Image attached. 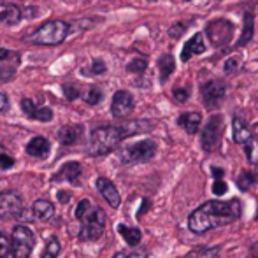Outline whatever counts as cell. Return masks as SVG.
<instances>
[{
	"label": "cell",
	"instance_id": "obj_44",
	"mask_svg": "<svg viewBox=\"0 0 258 258\" xmlns=\"http://www.w3.org/2000/svg\"><path fill=\"white\" fill-rule=\"evenodd\" d=\"M256 220H258V209H256Z\"/></svg>",
	"mask_w": 258,
	"mask_h": 258
},
{
	"label": "cell",
	"instance_id": "obj_30",
	"mask_svg": "<svg viewBox=\"0 0 258 258\" xmlns=\"http://www.w3.org/2000/svg\"><path fill=\"white\" fill-rule=\"evenodd\" d=\"M148 67V61L144 60V58H134L132 61H130L128 65H126V69H128V72H144Z\"/></svg>",
	"mask_w": 258,
	"mask_h": 258
},
{
	"label": "cell",
	"instance_id": "obj_35",
	"mask_svg": "<svg viewBox=\"0 0 258 258\" xmlns=\"http://www.w3.org/2000/svg\"><path fill=\"white\" fill-rule=\"evenodd\" d=\"M90 71H92V74H95V76L104 74V72H105V63L102 60H99V58H97V60L92 61V69H90Z\"/></svg>",
	"mask_w": 258,
	"mask_h": 258
},
{
	"label": "cell",
	"instance_id": "obj_3",
	"mask_svg": "<svg viewBox=\"0 0 258 258\" xmlns=\"http://www.w3.org/2000/svg\"><path fill=\"white\" fill-rule=\"evenodd\" d=\"M74 214L81 221V230H79V239L81 241H97L104 234L105 213L99 206L92 204L88 199H83L76 206Z\"/></svg>",
	"mask_w": 258,
	"mask_h": 258
},
{
	"label": "cell",
	"instance_id": "obj_25",
	"mask_svg": "<svg viewBox=\"0 0 258 258\" xmlns=\"http://www.w3.org/2000/svg\"><path fill=\"white\" fill-rule=\"evenodd\" d=\"M242 146H244V153H246L248 162L253 163V165H258V141L255 139V136H253L248 143L242 144Z\"/></svg>",
	"mask_w": 258,
	"mask_h": 258
},
{
	"label": "cell",
	"instance_id": "obj_37",
	"mask_svg": "<svg viewBox=\"0 0 258 258\" xmlns=\"http://www.w3.org/2000/svg\"><path fill=\"white\" fill-rule=\"evenodd\" d=\"M183 28H184V25H183V23L174 25V27L170 28V37H172V39H177L181 34H183Z\"/></svg>",
	"mask_w": 258,
	"mask_h": 258
},
{
	"label": "cell",
	"instance_id": "obj_33",
	"mask_svg": "<svg viewBox=\"0 0 258 258\" xmlns=\"http://www.w3.org/2000/svg\"><path fill=\"white\" fill-rule=\"evenodd\" d=\"M172 95H174V99L177 100V102H186L188 99H190V90L188 88H174L172 90Z\"/></svg>",
	"mask_w": 258,
	"mask_h": 258
},
{
	"label": "cell",
	"instance_id": "obj_17",
	"mask_svg": "<svg viewBox=\"0 0 258 258\" xmlns=\"http://www.w3.org/2000/svg\"><path fill=\"white\" fill-rule=\"evenodd\" d=\"M201 123H202V116L199 114V112H183V114L177 118V125L186 130L188 134H191V136L199 132Z\"/></svg>",
	"mask_w": 258,
	"mask_h": 258
},
{
	"label": "cell",
	"instance_id": "obj_38",
	"mask_svg": "<svg viewBox=\"0 0 258 258\" xmlns=\"http://www.w3.org/2000/svg\"><path fill=\"white\" fill-rule=\"evenodd\" d=\"M235 67H237V61H235V58H230V60L225 63V71H227V72H234Z\"/></svg>",
	"mask_w": 258,
	"mask_h": 258
},
{
	"label": "cell",
	"instance_id": "obj_26",
	"mask_svg": "<svg viewBox=\"0 0 258 258\" xmlns=\"http://www.w3.org/2000/svg\"><path fill=\"white\" fill-rule=\"evenodd\" d=\"M83 99H85L86 104L97 105L100 100H102V90H100L99 86H90V88L83 93Z\"/></svg>",
	"mask_w": 258,
	"mask_h": 258
},
{
	"label": "cell",
	"instance_id": "obj_31",
	"mask_svg": "<svg viewBox=\"0 0 258 258\" xmlns=\"http://www.w3.org/2000/svg\"><path fill=\"white\" fill-rule=\"evenodd\" d=\"M11 251V239L0 232V258H6Z\"/></svg>",
	"mask_w": 258,
	"mask_h": 258
},
{
	"label": "cell",
	"instance_id": "obj_15",
	"mask_svg": "<svg viewBox=\"0 0 258 258\" xmlns=\"http://www.w3.org/2000/svg\"><path fill=\"white\" fill-rule=\"evenodd\" d=\"M83 136V125H65L58 130V141L63 146H72Z\"/></svg>",
	"mask_w": 258,
	"mask_h": 258
},
{
	"label": "cell",
	"instance_id": "obj_43",
	"mask_svg": "<svg viewBox=\"0 0 258 258\" xmlns=\"http://www.w3.org/2000/svg\"><path fill=\"white\" fill-rule=\"evenodd\" d=\"M58 197H60L61 202H69L71 201V195H63V194H58Z\"/></svg>",
	"mask_w": 258,
	"mask_h": 258
},
{
	"label": "cell",
	"instance_id": "obj_8",
	"mask_svg": "<svg viewBox=\"0 0 258 258\" xmlns=\"http://www.w3.org/2000/svg\"><path fill=\"white\" fill-rule=\"evenodd\" d=\"M23 199L18 191L7 190L0 194V220H16L23 214Z\"/></svg>",
	"mask_w": 258,
	"mask_h": 258
},
{
	"label": "cell",
	"instance_id": "obj_28",
	"mask_svg": "<svg viewBox=\"0 0 258 258\" xmlns=\"http://www.w3.org/2000/svg\"><path fill=\"white\" fill-rule=\"evenodd\" d=\"M58 253H60V242H58L56 237H51L46 244V249L42 253V258H56Z\"/></svg>",
	"mask_w": 258,
	"mask_h": 258
},
{
	"label": "cell",
	"instance_id": "obj_27",
	"mask_svg": "<svg viewBox=\"0 0 258 258\" xmlns=\"http://www.w3.org/2000/svg\"><path fill=\"white\" fill-rule=\"evenodd\" d=\"M255 183H256V174L248 172V170H244V172L237 177V186L241 188L242 191L249 190V188H251Z\"/></svg>",
	"mask_w": 258,
	"mask_h": 258
},
{
	"label": "cell",
	"instance_id": "obj_39",
	"mask_svg": "<svg viewBox=\"0 0 258 258\" xmlns=\"http://www.w3.org/2000/svg\"><path fill=\"white\" fill-rule=\"evenodd\" d=\"M7 107V95L4 92H0V111Z\"/></svg>",
	"mask_w": 258,
	"mask_h": 258
},
{
	"label": "cell",
	"instance_id": "obj_2",
	"mask_svg": "<svg viewBox=\"0 0 258 258\" xmlns=\"http://www.w3.org/2000/svg\"><path fill=\"white\" fill-rule=\"evenodd\" d=\"M151 130L150 121H130L118 126H99L90 134L88 153L92 156H102L114 151L123 139L136 136L139 132Z\"/></svg>",
	"mask_w": 258,
	"mask_h": 258
},
{
	"label": "cell",
	"instance_id": "obj_5",
	"mask_svg": "<svg viewBox=\"0 0 258 258\" xmlns=\"http://www.w3.org/2000/svg\"><path fill=\"white\" fill-rule=\"evenodd\" d=\"M35 244V235L25 225L14 227L13 235H11V249H13L14 258H30L32 249Z\"/></svg>",
	"mask_w": 258,
	"mask_h": 258
},
{
	"label": "cell",
	"instance_id": "obj_24",
	"mask_svg": "<svg viewBox=\"0 0 258 258\" xmlns=\"http://www.w3.org/2000/svg\"><path fill=\"white\" fill-rule=\"evenodd\" d=\"M253 39V14L246 13L244 16V30H242V35L239 39L237 46H244L246 42H249Z\"/></svg>",
	"mask_w": 258,
	"mask_h": 258
},
{
	"label": "cell",
	"instance_id": "obj_32",
	"mask_svg": "<svg viewBox=\"0 0 258 258\" xmlns=\"http://www.w3.org/2000/svg\"><path fill=\"white\" fill-rule=\"evenodd\" d=\"M63 93L67 100H76L78 97H81V90L76 85H63Z\"/></svg>",
	"mask_w": 258,
	"mask_h": 258
},
{
	"label": "cell",
	"instance_id": "obj_14",
	"mask_svg": "<svg viewBox=\"0 0 258 258\" xmlns=\"http://www.w3.org/2000/svg\"><path fill=\"white\" fill-rule=\"evenodd\" d=\"M79 177H81V165L78 162H69L58 170V174L54 176V181L58 179H67L69 183H72L74 186L79 184Z\"/></svg>",
	"mask_w": 258,
	"mask_h": 258
},
{
	"label": "cell",
	"instance_id": "obj_29",
	"mask_svg": "<svg viewBox=\"0 0 258 258\" xmlns=\"http://www.w3.org/2000/svg\"><path fill=\"white\" fill-rule=\"evenodd\" d=\"M112 258H148V251L144 248H136L134 249H128V251H119L116 253Z\"/></svg>",
	"mask_w": 258,
	"mask_h": 258
},
{
	"label": "cell",
	"instance_id": "obj_9",
	"mask_svg": "<svg viewBox=\"0 0 258 258\" xmlns=\"http://www.w3.org/2000/svg\"><path fill=\"white\" fill-rule=\"evenodd\" d=\"M206 32L214 46H223L227 42H230L232 34H234V27H232V23H228L225 20H216L207 25Z\"/></svg>",
	"mask_w": 258,
	"mask_h": 258
},
{
	"label": "cell",
	"instance_id": "obj_12",
	"mask_svg": "<svg viewBox=\"0 0 258 258\" xmlns=\"http://www.w3.org/2000/svg\"><path fill=\"white\" fill-rule=\"evenodd\" d=\"M95 186H97V190L100 191V195L104 197V201L107 202L111 207L118 209L121 199H119V194H118V190H116L114 184H112L107 177H99V179H97V183H95Z\"/></svg>",
	"mask_w": 258,
	"mask_h": 258
},
{
	"label": "cell",
	"instance_id": "obj_21",
	"mask_svg": "<svg viewBox=\"0 0 258 258\" xmlns=\"http://www.w3.org/2000/svg\"><path fill=\"white\" fill-rule=\"evenodd\" d=\"M118 232L121 234V237L125 239V242L128 246H137L143 239V234H141L139 228L136 227H126V225H118Z\"/></svg>",
	"mask_w": 258,
	"mask_h": 258
},
{
	"label": "cell",
	"instance_id": "obj_20",
	"mask_svg": "<svg viewBox=\"0 0 258 258\" xmlns=\"http://www.w3.org/2000/svg\"><path fill=\"white\" fill-rule=\"evenodd\" d=\"M232 130H234V141L237 144H244L248 143L253 137L251 130L248 128L244 119H241L239 116H234V121H232Z\"/></svg>",
	"mask_w": 258,
	"mask_h": 258
},
{
	"label": "cell",
	"instance_id": "obj_36",
	"mask_svg": "<svg viewBox=\"0 0 258 258\" xmlns=\"http://www.w3.org/2000/svg\"><path fill=\"white\" fill-rule=\"evenodd\" d=\"M13 165H14V160L11 156L0 153V169H11Z\"/></svg>",
	"mask_w": 258,
	"mask_h": 258
},
{
	"label": "cell",
	"instance_id": "obj_23",
	"mask_svg": "<svg viewBox=\"0 0 258 258\" xmlns=\"http://www.w3.org/2000/svg\"><path fill=\"white\" fill-rule=\"evenodd\" d=\"M174 67H176V61H174L172 54H163L158 60V69H160V79L162 83H165L169 79V76L174 72Z\"/></svg>",
	"mask_w": 258,
	"mask_h": 258
},
{
	"label": "cell",
	"instance_id": "obj_1",
	"mask_svg": "<svg viewBox=\"0 0 258 258\" xmlns=\"http://www.w3.org/2000/svg\"><path fill=\"white\" fill-rule=\"evenodd\" d=\"M241 216V202L232 199L228 202L223 201H209L195 209L188 218V228L194 234H204L218 227H225L234 223Z\"/></svg>",
	"mask_w": 258,
	"mask_h": 258
},
{
	"label": "cell",
	"instance_id": "obj_16",
	"mask_svg": "<svg viewBox=\"0 0 258 258\" xmlns=\"http://www.w3.org/2000/svg\"><path fill=\"white\" fill-rule=\"evenodd\" d=\"M49 141L42 136H37L27 144V153L34 158H44L49 153Z\"/></svg>",
	"mask_w": 258,
	"mask_h": 258
},
{
	"label": "cell",
	"instance_id": "obj_11",
	"mask_svg": "<svg viewBox=\"0 0 258 258\" xmlns=\"http://www.w3.org/2000/svg\"><path fill=\"white\" fill-rule=\"evenodd\" d=\"M134 97L126 90H118L112 97L111 102V112L114 118H126L134 111Z\"/></svg>",
	"mask_w": 258,
	"mask_h": 258
},
{
	"label": "cell",
	"instance_id": "obj_18",
	"mask_svg": "<svg viewBox=\"0 0 258 258\" xmlns=\"http://www.w3.org/2000/svg\"><path fill=\"white\" fill-rule=\"evenodd\" d=\"M204 51H206V44H204V39H202V34H195L186 42V46H184L183 53H181V60L188 61L194 54H202Z\"/></svg>",
	"mask_w": 258,
	"mask_h": 258
},
{
	"label": "cell",
	"instance_id": "obj_10",
	"mask_svg": "<svg viewBox=\"0 0 258 258\" xmlns=\"http://www.w3.org/2000/svg\"><path fill=\"white\" fill-rule=\"evenodd\" d=\"M202 100H204V105L207 109H213L216 105L221 104V100L225 99V83L218 81V79H211L207 81L204 86H202Z\"/></svg>",
	"mask_w": 258,
	"mask_h": 258
},
{
	"label": "cell",
	"instance_id": "obj_22",
	"mask_svg": "<svg viewBox=\"0 0 258 258\" xmlns=\"http://www.w3.org/2000/svg\"><path fill=\"white\" fill-rule=\"evenodd\" d=\"M32 211H34L35 218L39 220H51L54 214V206L48 201H35L34 206H32Z\"/></svg>",
	"mask_w": 258,
	"mask_h": 258
},
{
	"label": "cell",
	"instance_id": "obj_40",
	"mask_svg": "<svg viewBox=\"0 0 258 258\" xmlns=\"http://www.w3.org/2000/svg\"><path fill=\"white\" fill-rule=\"evenodd\" d=\"M213 176H214V179H221V177H223V170H221L220 167H213Z\"/></svg>",
	"mask_w": 258,
	"mask_h": 258
},
{
	"label": "cell",
	"instance_id": "obj_19",
	"mask_svg": "<svg viewBox=\"0 0 258 258\" xmlns=\"http://www.w3.org/2000/svg\"><path fill=\"white\" fill-rule=\"evenodd\" d=\"M21 21V11L14 4H0V25H16Z\"/></svg>",
	"mask_w": 258,
	"mask_h": 258
},
{
	"label": "cell",
	"instance_id": "obj_7",
	"mask_svg": "<svg viewBox=\"0 0 258 258\" xmlns=\"http://www.w3.org/2000/svg\"><path fill=\"white\" fill-rule=\"evenodd\" d=\"M221 132H223V118H221V114L211 116L209 121L206 123V126L201 132V144L207 153H211V151H214L218 148Z\"/></svg>",
	"mask_w": 258,
	"mask_h": 258
},
{
	"label": "cell",
	"instance_id": "obj_34",
	"mask_svg": "<svg viewBox=\"0 0 258 258\" xmlns=\"http://www.w3.org/2000/svg\"><path fill=\"white\" fill-rule=\"evenodd\" d=\"M227 191V183L223 179H214V184H213V194L221 197V195Z\"/></svg>",
	"mask_w": 258,
	"mask_h": 258
},
{
	"label": "cell",
	"instance_id": "obj_6",
	"mask_svg": "<svg viewBox=\"0 0 258 258\" xmlns=\"http://www.w3.org/2000/svg\"><path fill=\"white\" fill-rule=\"evenodd\" d=\"M156 155V143L151 139L139 141L136 144H130L119 153L123 163H143L151 160Z\"/></svg>",
	"mask_w": 258,
	"mask_h": 258
},
{
	"label": "cell",
	"instance_id": "obj_13",
	"mask_svg": "<svg viewBox=\"0 0 258 258\" xmlns=\"http://www.w3.org/2000/svg\"><path fill=\"white\" fill-rule=\"evenodd\" d=\"M21 109L27 114V118L30 119H39V121H51L53 119V111L49 107H37L34 104V100L23 99L21 100Z\"/></svg>",
	"mask_w": 258,
	"mask_h": 258
},
{
	"label": "cell",
	"instance_id": "obj_4",
	"mask_svg": "<svg viewBox=\"0 0 258 258\" xmlns=\"http://www.w3.org/2000/svg\"><path fill=\"white\" fill-rule=\"evenodd\" d=\"M69 30H71L69 23L61 20H51L35 28L32 34L25 35V41L37 46H58L67 39Z\"/></svg>",
	"mask_w": 258,
	"mask_h": 258
},
{
	"label": "cell",
	"instance_id": "obj_42",
	"mask_svg": "<svg viewBox=\"0 0 258 258\" xmlns=\"http://www.w3.org/2000/svg\"><path fill=\"white\" fill-rule=\"evenodd\" d=\"M251 255L255 256V258H258V241L251 246Z\"/></svg>",
	"mask_w": 258,
	"mask_h": 258
},
{
	"label": "cell",
	"instance_id": "obj_41",
	"mask_svg": "<svg viewBox=\"0 0 258 258\" xmlns=\"http://www.w3.org/2000/svg\"><path fill=\"white\" fill-rule=\"evenodd\" d=\"M11 56V51L9 49H4V48H0V61L2 60H6V58H9Z\"/></svg>",
	"mask_w": 258,
	"mask_h": 258
}]
</instances>
